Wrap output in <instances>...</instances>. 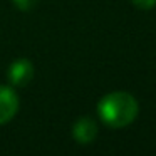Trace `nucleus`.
<instances>
[{
  "instance_id": "1",
  "label": "nucleus",
  "mask_w": 156,
  "mask_h": 156,
  "mask_svg": "<svg viewBox=\"0 0 156 156\" xmlns=\"http://www.w3.org/2000/svg\"><path fill=\"white\" fill-rule=\"evenodd\" d=\"M98 114L106 126L119 129L131 124L138 116V101L124 91L109 92L99 101Z\"/></svg>"
},
{
  "instance_id": "2",
  "label": "nucleus",
  "mask_w": 156,
  "mask_h": 156,
  "mask_svg": "<svg viewBox=\"0 0 156 156\" xmlns=\"http://www.w3.org/2000/svg\"><path fill=\"white\" fill-rule=\"evenodd\" d=\"M7 77H9L12 86H15V87H24L34 77V66L25 57L15 59L7 71Z\"/></svg>"
},
{
  "instance_id": "3",
  "label": "nucleus",
  "mask_w": 156,
  "mask_h": 156,
  "mask_svg": "<svg viewBox=\"0 0 156 156\" xmlns=\"http://www.w3.org/2000/svg\"><path fill=\"white\" fill-rule=\"evenodd\" d=\"M19 111V96L9 86H0V124H5Z\"/></svg>"
},
{
  "instance_id": "4",
  "label": "nucleus",
  "mask_w": 156,
  "mask_h": 156,
  "mask_svg": "<svg viewBox=\"0 0 156 156\" xmlns=\"http://www.w3.org/2000/svg\"><path fill=\"white\" fill-rule=\"evenodd\" d=\"M72 136L79 144H89L98 136V124L91 118H81L72 126Z\"/></svg>"
},
{
  "instance_id": "5",
  "label": "nucleus",
  "mask_w": 156,
  "mask_h": 156,
  "mask_svg": "<svg viewBox=\"0 0 156 156\" xmlns=\"http://www.w3.org/2000/svg\"><path fill=\"white\" fill-rule=\"evenodd\" d=\"M39 0H14V5L20 12H30L37 7Z\"/></svg>"
},
{
  "instance_id": "6",
  "label": "nucleus",
  "mask_w": 156,
  "mask_h": 156,
  "mask_svg": "<svg viewBox=\"0 0 156 156\" xmlns=\"http://www.w3.org/2000/svg\"><path fill=\"white\" fill-rule=\"evenodd\" d=\"M139 10H149L156 5V0H131Z\"/></svg>"
}]
</instances>
